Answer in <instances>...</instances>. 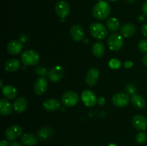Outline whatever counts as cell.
Instances as JSON below:
<instances>
[{"mask_svg": "<svg viewBox=\"0 0 147 146\" xmlns=\"http://www.w3.org/2000/svg\"><path fill=\"white\" fill-rule=\"evenodd\" d=\"M109 146H117V145H114V144H111V145H109Z\"/></svg>", "mask_w": 147, "mask_h": 146, "instance_id": "cell-43", "label": "cell"}, {"mask_svg": "<svg viewBox=\"0 0 147 146\" xmlns=\"http://www.w3.org/2000/svg\"><path fill=\"white\" fill-rule=\"evenodd\" d=\"M107 44L109 49L112 51H119L123 47V39L121 36L118 33H113L109 35L107 40Z\"/></svg>", "mask_w": 147, "mask_h": 146, "instance_id": "cell-4", "label": "cell"}, {"mask_svg": "<svg viewBox=\"0 0 147 146\" xmlns=\"http://www.w3.org/2000/svg\"><path fill=\"white\" fill-rule=\"evenodd\" d=\"M143 63L145 66L147 67V54H145L143 57Z\"/></svg>", "mask_w": 147, "mask_h": 146, "instance_id": "cell-38", "label": "cell"}, {"mask_svg": "<svg viewBox=\"0 0 147 146\" xmlns=\"http://www.w3.org/2000/svg\"><path fill=\"white\" fill-rule=\"evenodd\" d=\"M106 26L109 31L115 32L120 29V21L115 17H110L106 21Z\"/></svg>", "mask_w": 147, "mask_h": 146, "instance_id": "cell-25", "label": "cell"}, {"mask_svg": "<svg viewBox=\"0 0 147 146\" xmlns=\"http://www.w3.org/2000/svg\"><path fill=\"white\" fill-rule=\"evenodd\" d=\"M43 107L48 112L57 111L60 107V102L54 98L46 100L43 103Z\"/></svg>", "mask_w": 147, "mask_h": 146, "instance_id": "cell-16", "label": "cell"}, {"mask_svg": "<svg viewBox=\"0 0 147 146\" xmlns=\"http://www.w3.org/2000/svg\"><path fill=\"white\" fill-rule=\"evenodd\" d=\"M109 67L111 69H119L121 67V62L118 60L116 59H112L109 62Z\"/></svg>", "mask_w": 147, "mask_h": 146, "instance_id": "cell-30", "label": "cell"}, {"mask_svg": "<svg viewBox=\"0 0 147 146\" xmlns=\"http://www.w3.org/2000/svg\"><path fill=\"white\" fill-rule=\"evenodd\" d=\"M113 105L117 107H123L129 103V96L126 92H118L112 97Z\"/></svg>", "mask_w": 147, "mask_h": 146, "instance_id": "cell-7", "label": "cell"}, {"mask_svg": "<svg viewBox=\"0 0 147 146\" xmlns=\"http://www.w3.org/2000/svg\"><path fill=\"white\" fill-rule=\"evenodd\" d=\"M22 133V128L21 126L17 125H14L6 130L5 136L9 141H14L17 137H20Z\"/></svg>", "mask_w": 147, "mask_h": 146, "instance_id": "cell-9", "label": "cell"}, {"mask_svg": "<svg viewBox=\"0 0 147 146\" xmlns=\"http://www.w3.org/2000/svg\"><path fill=\"white\" fill-rule=\"evenodd\" d=\"M27 100L24 97H20L16 99L14 102L13 107L16 113H22L27 109Z\"/></svg>", "mask_w": 147, "mask_h": 146, "instance_id": "cell-18", "label": "cell"}, {"mask_svg": "<svg viewBox=\"0 0 147 146\" xmlns=\"http://www.w3.org/2000/svg\"><path fill=\"white\" fill-rule=\"evenodd\" d=\"M40 57L34 50H26L21 56V60L24 64L27 66H34L40 62Z\"/></svg>", "mask_w": 147, "mask_h": 146, "instance_id": "cell-3", "label": "cell"}, {"mask_svg": "<svg viewBox=\"0 0 147 146\" xmlns=\"http://www.w3.org/2000/svg\"><path fill=\"white\" fill-rule=\"evenodd\" d=\"M132 124L136 130L143 131L147 127V119L142 115H136L132 119Z\"/></svg>", "mask_w": 147, "mask_h": 146, "instance_id": "cell-13", "label": "cell"}, {"mask_svg": "<svg viewBox=\"0 0 147 146\" xmlns=\"http://www.w3.org/2000/svg\"><path fill=\"white\" fill-rule=\"evenodd\" d=\"M55 11L56 14L59 17L62 19H64L69 15L70 11V7L68 3L63 0L57 1V4H55Z\"/></svg>", "mask_w": 147, "mask_h": 146, "instance_id": "cell-6", "label": "cell"}, {"mask_svg": "<svg viewBox=\"0 0 147 146\" xmlns=\"http://www.w3.org/2000/svg\"><path fill=\"white\" fill-rule=\"evenodd\" d=\"M82 102L87 107H93L97 102L98 100L96 94L90 90H83L81 94Z\"/></svg>", "mask_w": 147, "mask_h": 146, "instance_id": "cell-8", "label": "cell"}, {"mask_svg": "<svg viewBox=\"0 0 147 146\" xmlns=\"http://www.w3.org/2000/svg\"><path fill=\"white\" fill-rule=\"evenodd\" d=\"M10 146H22V145L20 144L19 142H16V141H13L12 143H11Z\"/></svg>", "mask_w": 147, "mask_h": 146, "instance_id": "cell-37", "label": "cell"}, {"mask_svg": "<svg viewBox=\"0 0 147 146\" xmlns=\"http://www.w3.org/2000/svg\"><path fill=\"white\" fill-rule=\"evenodd\" d=\"M37 74L40 75V77H45V75H47L48 74V72L46 70L45 68H44L43 67H38L35 70Z\"/></svg>", "mask_w": 147, "mask_h": 146, "instance_id": "cell-31", "label": "cell"}, {"mask_svg": "<svg viewBox=\"0 0 147 146\" xmlns=\"http://www.w3.org/2000/svg\"><path fill=\"white\" fill-rule=\"evenodd\" d=\"M111 14V7L106 1H99L93 8V15L98 20H104Z\"/></svg>", "mask_w": 147, "mask_h": 146, "instance_id": "cell-1", "label": "cell"}, {"mask_svg": "<svg viewBox=\"0 0 147 146\" xmlns=\"http://www.w3.org/2000/svg\"><path fill=\"white\" fill-rule=\"evenodd\" d=\"M2 94L6 97V99L8 100H13L16 98L18 94L17 90L11 84H7L2 87Z\"/></svg>", "mask_w": 147, "mask_h": 146, "instance_id": "cell-17", "label": "cell"}, {"mask_svg": "<svg viewBox=\"0 0 147 146\" xmlns=\"http://www.w3.org/2000/svg\"><path fill=\"white\" fill-rule=\"evenodd\" d=\"M8 52L12 55H17L22 52L23 49V44L22 42L19 40H12L9 42L7 46Z\"/></svg>", "mask_w": 147, "mask_h": 146, "instance_id": "cell-15", "label": "cell"}, {"mask_svg": "<svg viewBox=\"0 0 147 146\" xmlns=\"http://www.w3.org/2000/svg\"><path fill=\"white\" fill-rule=\"evenodd\" d=\"M142 32L143 35L146 38H147V22L145 23L142 27Z\"/></svg>", "mask_w": 147, "mask_h": 146, "instance_id": "cell-32", "label": "cell"}, {"mask_svg": "<svg viewBox=\"0 0 147 146\" xmlns=\"http://www.w3.org/2000/svg\"><path fill=\"white\" fill-rule=\"evenodd\" d=\"M136 31V26L131 23H127L121 28V34L125 37H131L134 35Z\"/></svg>", "mask_w": 147, "mask_h": 146, "instance_id": "cell-19", "label": "cell"}, {"mask_svg": "<svg viewBox=\"0 0 147 146\" xmlns=\"http://www.w3.org/2000/svg\"><path fill=\"white\" fill-rule=\"evenodd\" d=\"M147 140V135L144 132H140L136 135V141L139 144H144Z\"/></svg>", "mask_w": 147, "mask_h": 146, "instance_id": "cell-27", "label": "cell"}, {"mask_svg": "<svg viewBox=\"0 0 147 146\" xmlns=\"http://www.w3.org/2000/svg\"><path fill=\"white\" fill-rule=\"evenodd\" d=\"M12 111V107L9 102L6 99L0 100V114L2 116H7Z\"/></svg>", "mask_w": 147, "mask_h": 146, "instance_id": "cell-20", "label": "cell"}, {"mask_svg": "<svg viewBox=\"0 0 147 146\" xmlns=\"http://www.w3.org/2000/svg\"><path fill=\"white\" fill-rule=\"evenodd\" d=\"M138 47L141 52L147 54V40H140L138 44Z\"/></svg>", "mask_w": 147, "mask_h": 146, "instance_id": "cell-28", "label": "cell"}, {"mask_svg": "<svg viewBox=\"0 0 147 146\" xmlns=\"http://www.w3.org/2000/svg\"><path fill=\"white\" fill-rule=\"evenodd\" d=\"M21 142L26 146H33L37 144V137L30 133H25L21 137Z\"/></svg>", "mask_w": 147, "mask_h": 146, "instance_id": "cell-24", "label": "cell"}, {"mask_svg": "<svg viewBox=\"0 0 147 146\" xmlns=\"http://www.w3.org/2000/svg\"><path fill=\"white\" fill-rule=\"evenodd\" d=\"M79 102V95L74 91H67L62 96V102L66 107H73Z\"/></svg>", "mask_w": 147, "mask_h": 146, "instance_id": "cell-5", "label": "cell"}, {"mask_svg": "<svg viewBox=\"0 0 147 146\" xmlns=\"http://www.w3.org/2000/svg\"><path fill=\"white\" fill-rule=\"evenodd\" d=\"M0 146H9V143L4 140H1L0 141Z\"/></svg>", "mask_w": 147, "mask_h": 146, "instance_id": "cell-36", "label": "cell"}, {"mask_svg": "<svg viewBox=\"0 0 147 146\" xmlns=\"http://www.w3.org/2000/svg\"><path fill=\"white\" fill-rule=\"evenodd\" d=\"M98 104H100V105H103V104H105V99L102 97H99V98L98 99Z\"/></svg>", "mask_w": 147, "mask_h": 146, "instance_id": "cell-35", "label": "cell"}, {"mask_svg": "<svg viewBox=\"0 0 147 146\" xmlns=\"http://www.w3.org/2000/svg\"><path fill=\"white\" fill-rule=\"evenodd\" d=\"M131 102L135 108L139 109V110L144 109L146 107V101L140 94H134L131 99Z\"/></svg>", "mask_w": 147, "mask_h": 146, "instance_id": "cell-21", "label": "cell"}, {"mask_svg": "<svg viewBox=\"0 0 147 146\" xmlns=\"http://www.w3.org/2000/svg\"><path fill=\"white\" fill-rule=\"evenodd\" d=\"M65 74L64 69L61 66H55L53 67L50 71L48 72L47 74V78L52 82L60 81L63 77Z\"/></svg>", "mask_w": 147, "mask_h": 146, "instance_id": "cell-10", "label": "cell"}, {"mask_svg": "<svg viewBox=\"0 0 147 146\" xmlns=\"http://www.w3.org/2000/svg\"><path fill=\"white\" fill-rule=\"evenodd\" d=\"M108 1H112V2H113V1H118V0H108Z\"/></svg>", "mask_w": 147, "mask_h": 146, "instance_id": "cell-42", "label": "cell"}, {"mask_svg": "<svg viewBox=\"0 0 147 146\" xmlns=\"http://www.w3.org/2000/svg\"><path fill=\"white\" fill-rule=\"evenodd\" d=\"M53 134V130L51 127H45L40 129L37 133V136L40 140H46L50 138Z\"/></svg>", "mask_w": 147, "mask_h": 146, "instance_id": "cell-23", "label": "cell"}, {"mask_svg": "<svg viewBox=\"0 0 147 146\" xmlns=\"http://www.w3.org/2000/svg\"><path fill=\"white\" fill-rule=\"evenodd\" d=\"M142 11H143L144 14L147 17V0L146 1H144L143 6H142Z\"/></svg>", "mask_w": 147, "mask_h": 146, "instance_id": "cell-33", "label": "cell"}, {"mask_svg": "<svg viewBox=\"0 0 147 146\" xmlns=\"http://www.w3.org/2000/svg\"><path fill=\"white\" fill-rule=\"evenodd\" d=\"M90 32L94 39L103 40L107 37L108 29L101 23L95 22L90 24Z\"/></svg>", "mask_w": 147, "mask_h": 146, "instance_id": "cell-2", "label": "cell"}, {"mask_svg": "<svg viewBox=\"0 0 147 146\" xmlns=\"http://www.w3.org/2000/svg\"><path fill=\"white\" fill-rule=\"evenodd\" d=\"M92 52L96 57H101L105 53V46L100 42L94 43L92 47Z\"/></svg>", "mask_w": 147, "mask_h": 146, "instance_id": "cell-26", "label": "cell"}, {"mask_svg": "<svg viewBox=\"0 0 147 146\" xmlns=\"http://www.w3.org/2000/svg\"><path fill=\"white\" fill-rule=\"evenodd\" d=\"M70 34L73 40L80 42L84 39L85 31L83 27L79 24H73L70 29Z\"/></svg>", "mask_w": 147, "mask_h": 146, "instance_id": "cell-12", "label": "cell"}, {"mask_svg": "<svg viewBox=\"0 0 147 146\" xmlns=\"http://www.w3.org/2000/svg\"><path fill=\"white\" fill-rule=\"evenodd\" d=\"M99 71L96 67H91L87 72L86 82L89 87H93L98 81Z\"/></svg>", "mask_w": 147, "mask_h": 146, "instance_id": "cell-11", "label": "cell"}, {"mask_svg": "<svg viewBox=\"0 0 147 146\" xmlns=\"http://www.w3.org/2000/svg\"><path fill=\"white\" fill-rule=\"evenodd\" d=\"M98 1H102V0H98Z\"/></svg>", "mask_w": 147, "mask_h": 146, "instance_id": "cell-44", "label": "cell"}, {"mask_svg": "<svg viewBox=\"0 0 147 146\" xmlns=\"http://www.w3.org/2000/svg\"><path fill=\"white\" fill-rule=\"evenodd\" d=\"M0 87H1V88L3 87V81H2V80H1V84H0Z\"/></svg>", "mask_w": 147, "mask_h": 146, "instance_id": "cell-41", "label": "cell"}, {"mask_svg": "<svg viewBox=\"0 0 147 146\" xmlns=\"http://www.w3.org/2000/svg\"><path fill=\"white\" fill-rule=\"evenodd\" d=\"M126 91L129 95L133 96L134 94H135V92H136V87H134V85L133 84H131V83H129V84H126Z\"/></svg>", "mask_w": 147, "mask_h": 146, "instance_id": "cell-29", "label": "cell"}, {"mask_svg": "<svg viewBox=\"0 0 147 146\" xmlns=\"http://www.w3.org/2000/svg\"><path fill=\"white\" fill-rule=\"evenodd\" d=\"M4 67H5V70L7 72H14L17 71L20 68L21 63L17 59H10L8 61L6 62Z\"/></svg>", "mask_w": 147, "mask_h": 146, "instance_id": "cell-22", "label": "cell"}, {"mask_svg": "<svg viewBox=\"0 0 147 146\" xmlns=\"http://www.w3.org/2000/svg\"><path fill=\"white\" fill-rule=\"evenodd\" d=\"M123 65H124V67H126V68H130V67H131L132 66H133V62L131 61H126L125 62Z\"/></svg>", "mask_w": 147, "mask_h": 146, "instance_id": "cell-34", "label": "cell"}, {"mask_svg": "<svg viewBox=\"0 0 147 146\" xmlns=\"http://www.w3.org/2000/svg\"><path fill=\"white\" fill-rule=\"evenodd\" d=\"M144 15H139V17H138V20H139L140 22H142V21H144L145 20V17H144Z\"/></svg>", "mask_w": 147, "mask_h": 146, "instance_id": "cell-39", "label": "cell"}, {"mask_svg": "<svg viewBox=\"0 0 147 146\" xmlns=\"http://www.w3.org/2000/svg\"><path fill=\"white\" fill-rule=\"evenodd\" d=\"M126 1L129 3H130V4H133V3H134V1H136V0H126Z\"/></svg>", "mask_w": 147, "mask_h": 146, "instance_id": "cell-40", "label": "cell"}, {"mask_svg": "<svg viewBox=\"0 0 147 146\" xmlns=\"http://www.w3.org/2000/svg\"><path fill=\"white\" fill-rule=\"evenodd\" d=\"M47 89V80L45 77H40L34 84V91L38 95L45 94Z\"/></svg>", "mask_w": 147, "mask_h": 146, "instance_id": "cell-14", "label": "cell"}]
</instances>
